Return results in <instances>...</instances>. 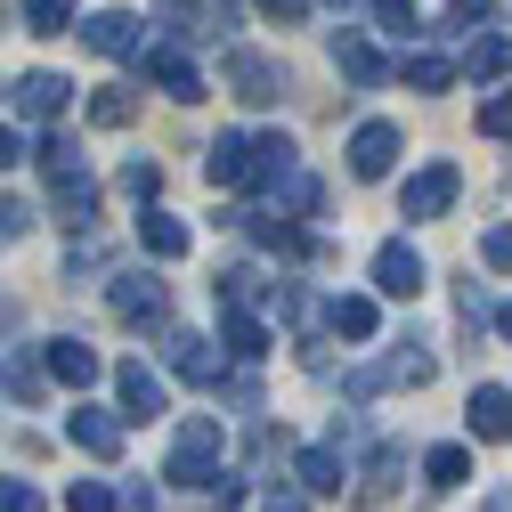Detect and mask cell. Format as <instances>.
Masks as SVG:
<instances>
[{
    "label": "cell",
    "instance_id": "obj_27",
    "mask_svg": "<svg viewBox=\"0 0 512 512\" xmlns=\"http://www.w3.org/2000/svg\"><path fill=\"white\" fill-rule=\"evenodd\" d=\"M399 74H407V90H431V98H439V90H456V66H447V57H407Z\"/></svg>",
    "mask_w": 512,
    "mask_h": 512
},
{
    "label": "cell",
    "instance_id": "obj_34",
    "mask_svg": "<svg viewBox=\"0 0 512 512\" xmlns=\"http://www.w3.org/2000/svg\"><path fill=\"white\" fill-rule=\"evenodd\" d=\"M0 512H41V488L33 480H0Z\"/></svg>",
    "mask_w": 512,
    "mask_h": 512
},
{
    "label": "cell",
    "instance_id": "obj_29",
    "mask_svg": "<svg viewBox=\"0 0 512 512\" xmlns=\"http://www.w3.org/2000/svg\"><path fill=\"white\" fill-rule=\"evenodd\" d=\"M431 374H439V366H431L423 350H399L391 366H382V382H407V391H423V382H431Z\"/></svg>",
    "mask_w": 512,
    "mask_h": 512
},
{
    "label": "cell",
    "instance_id": "obj_36",
    "mask_svg": "<svg viewBox=\"0 0 512 512\" xmlns=\"http://www.w3.org/2000/svg\"><path fill=\"white\" fill-rule=\"evenodd\" d=\"M374 17L391 25V33H415V0H374Z\"/></svg>",
    "mask_w": 512,
    "mask_h": 512
},
{
    "label": "cell",
    "instance_id": "obj_32",
    "mask_svg": "<svg viewBox=\"0 0 512 512\" xmlns=\"http://www.w3.org/2000/svg\"><path fill=\"white\" fill-rule=\"evenodd\" d=\"M155 187H163V171H155V163H122V196L155 204Z\"/></svg>",
    "mask_w": 512,
    "mask_h": 512
},
{
    "label": "cell",
    "instance_id": "obj_28",
    "mask_svg": "<svg viewBox=\"0 0 512 512\" xmlns=\"http://www.w3.org/2000/svg\"><path fill=\"white\" fill-rule=\"evenodd\" d=\"M25 33H74V0H25Z\"/></svg>",
    "mask_w": 512,
    "mask_h": 512
},
{
    "label": "cell",
    "instance_id": "obj_40",
    "mask_svg": "<svg viewBox=\"0 0 512 512\" xmlns=\"http://www.w3.org/2000/svg\"><path fill=\"white\" fill-rule=\"evenodd\" d=\"M17 155H25V139H17V131H0V171H9Z\"/></svg>",
    "mask_w": 512,
    "mask_h": 512
},
{
    "label": "cell",
    "instance_id": "obj_14",
    "mask_svg": "<svg viewBox=\"0 0 512 512\" xmlns=\"http://www.w3.org/2000/svg\"><path fill=\"white\" fill-rule=\"evenodd\" d=\"M293 480H301V496H342V447H301L293 456Z\"/></svg>",
    "mask_w": 512,
    "mask_h": 512
},
{
    "label": "cell",
    "instance_id": "obj_1",
    "mask_svg": "<svg viewBox=\"0 0 512 512\" xmlns=\"http://www.w3.org/2000/svg\"><path fill=\"white\" fill-rule=\"evenodd\" d=\"M41 171H49V196H57V212H66V228H90L98 220V179H90L82 147L74 139H49L41 147Z\"/></svg>",
    "mask_w": 512,
    "mask_h": 512
},
{
    "label": "cell",
    "instance_id": "obj_12",
    "mask_svg": "<svg viewBox=\"0 0 512 512\" xmlns=\"http://www.w3.org/2000/svg\"><path fill=\"white\" fill-rule=\"evenodd\" d=\"M114 317H122V326H163V285L155 277H114Z\"/></svg>",
    "mask_w": 512,
    "mask_h": 512
},
{
    "label": "cell",
    "instance_id": "obj_26",
    "mask_svg": "<svg viewBox=\"0 0 512 512\" xmlns=\"http://www.w3.org/2000/svg\"><path fill=\"white\" fill-rule=\"evenodd\" d=\"M220 342H228L236 358H261V350H269V326H261V317H244V309H236L228 326H220Z\"/></svg>",
    "mask_w": 512,
    "mask_h": 512
},
{
    "label": "cell",
    "instance_id": "obj_15",
    "mask_svg": "<svg viewBox=\"0 0 512 512\" xmlns=\"http://www.w3.org/2000/svg\"><path fill=\"white\" fill-rule=\"evenodd\" d=\"M41 366H49V382H74V391H90V382H98V350H90V342H49Z\"/></svg>",
    "mask_w": 512,
    "mask_h": 512
},
{
    "label": "cell",
    "instance_id": "obj_2",
    "mask_svg": "<svg viewBox=\"0 0 512 512\" xmlns=\"http://www.w3.org/2000/svg\"><path fill=\"white\" fill-rule=\"evenodd\" d=\"M163 480H171V488H212V480H220V423H212V415H196V423L179 431Z\"/></svg>",
    "mask_w": 512,
    "mask_h": 512
},
{
    "label": "cell",
    "instance_id": "obj_4",
    "mask_svg": "<svg viewBox=\"0 0 512 512\" xmlns=\"http://www.w3.org/2000/svg\"><path fill=\"white\" fill-rule=\"evenodd\" d=\"M228 90H236L244 106H277V98H285V66L261 57V49H236V57H228Z\"/></svg>",
    "mask_w": 512,
    "mask_h": 512
},
{
    "label": "cell",
    "instance_id": "obj_19",
    "mask_svg": "<svg viewBox=\"0 0 512 512\" xmlns=\"http://www.w3.org/2000/svg\"><path fill=\"white\" fill-rule=\"evenodd\" d=\"M66 98H74L66 74H25V82H17V114H41V122H49V114H66Z\"/></svg>",
    "mask_w": 512,
    "mask_h": 512
},
{
    "label": "cell",
    "instance_id": "obj_22",
    "mask_svg": "<svg viewBox=\"0 0 512 512\" xmlns=\"http://www.w3.org/2000/svg\"><path fill=\"white\" fill-rule=\"evenodd\" d=\"M464 74H472V82H496V74H512V41H504V33H480V41L464 49Z\"/></svg>",
    "mask_w": 512,
    "mask_h": 512
},
{
    "label": "cell",
    "instance_id": "obj_9",
    "mask_svg": "<svg viewBox=\"0 0 512 512\" xmlns=\"http://www.w3.org/2000/svg\"><path fill=\"white\" fill-rule=\"evenodd\" d=\"M374 285L391 293V301H415V293H423V252H415V244H382V252H374Z\"/></svg>",
    "mask_w": 512,
    "mask_h": 512
},
{
    "label": "cell",
    "instance_id": "obj_16",
    "mask_svg": "<svg viewBox=\"0 0 512 512\" xmlns=\"http://www.w3.org/2000/svg\"><path fill=\"white\" fill-rule=\"evenodd\" d=\"M171 374L179 382H220V350L204 334H171Z\"/></svg>",
    "mask_w": 512,
    "mask_h": 512
},
{
    "label": "cell",
    "instance_id": "obj_37",
    "mask_svg": "<svg viewBox=\"0 0 512 512\" xmlns=\"http://www.w3.org/2000/svg\"><path fill=\"white\" fill-rule=\"evenodd\" d=\"M204 496H212V512H244V488H236V480H212Z\"/></svg>",
    "mask_w": 512,
    "mask_h": 512
},
{
    "label": "cell",
    "instance_id": "obj_23",
    "mask_svg": "<svg viewBox=\"0 0 512 512\" xmlns=\"http://www.w3.org/2000/svg\"><path fill=\"white\" fill-rule=\"evenodd\" d=\"M423 480H431V488H464V480H472V447H456V439L431 447V456H423Z\"/></svg>",
    "mask_w": 512,
    "mask_h": 512
},
{
    "label": "cell",
    "instance_id": "obj_5",
    "mask_svg": "<svg viewBox=\"0 0 512 512\" xmlns=\"http://www.w3.org/2000/svg\"><path fill=\"white\" fill-rule=\"evenodd\" d=\"M114 391H122V423L163 415V374H155L147 358H122V366H114Z\"/></svg>",
    "mask_w": 512,
    "mask_h": 512
},
{
    "label": "cell",
    "instance_id": "obj_25",
    "mask_svg": "<svg viewBox=\"0 0 512 512\" xmlns=\"http://www.w3.org/2000/svg\"><path fill=\"white\" fill-rule=\"evenodd\" d=\"M399 472H407V464H399V447H374V464H366L358 496H366V504H382V496H399Z\"/></svg>",
    "mask_w": 512,
    "mask_h": 512
},
{
    "label": "cell",
    "instance_id": "obj_35",
    "mask_svg": "<svg viewBox=\"0 0 512 512\" xmlns=\"http://www.w3.org/2000/svg\"><path fill=\"white\" fill-rule=\"evenodd\" d=\"M480 252H488V269H504V277H512V220H504V228H488V244H480Z\"/></svg>",
    "mask_w": 512,
    "mask_h": 512
},
{
    "label": "cell",
    "instance_id": "obj_11",
    "mask_svg": "<svg viewBox=\"0 0 512 512\" xmlns=\"http://www.w3.org/2000/svg\"><path fill=\"white\" fill-rule=\"evenodd\" d=\"M74 33H82L98 57H139V17H131V9H98V17L74 25Z\"/></svg>",
    "mask_w": 512,
    "mask_h": 512
},
{
    "label": "cell",
    "instance_id": "obj_38",
    "mask_svg": "<svg viewBox=\"0 0 512 512\" xmlns=\"http://www.w3.org/2000/svg\"><path fill=\"white\" fill-rule=\"evenodd\" d=\"M261 17H277V25H301V17H309V0H261Z\"/></svg>",
    "mask_w": 512,
    "mask_h": 512
},
{
    "label": "cell",
    "instance_id": "obj_41",
    "mask_svg": "<svg viewBox=\"0 0 512 512\" xmlns=\"http://www.w3.org/2000/svg\"><path fill=\"white\" fill-rule=\"evenodd\" d=\"M456 17H464V25H480V17H488V0H456Z\"/></svg>",
    "mask_w": 512,
    "mask_h": 512
},
{
    "label": "cell",
    "instance_id": "obj_13",
    "mask_svg": "<svg viewBox=\"0 0 512 512\" xmlns=\"http://www.w3.org/2000/svg\"><path fill=\"white\" fill-rule=\"evenodd\" d=\"M334 66H342L358 90H382V82H391V66H382V49H374L366 33H334Z\"/></svg>",
    "mask_w": 512,
    "mask_h": 512
},
{
    "label": "cell",
    "instance_id": "obj_7",
    "mask_svg": "<svg viewBox=\"0 0 512 512\" xmlns=\"http://www.w3.org/2000/svg\"><path fill=\"white\" fill-rule=\"evenodd\" d=\"M391 163H399V131L391 122H358L350 131V179H391Z\"/></svg>",
    "mask_w": 512,
    "mask_h": 512
},
{
    "label": "cell",
    "instance_id": "obj_6",
    "mask_svg": "<svg viewBox=\"0 0 512 512\" xmlns=\"http://www.w3.org/2000/svg\"><path fill=\"white\" fill-rule=\"evenodd\" d=\"M66 439L82 447V456L114 464V456H122V415H106V407H90V399H82V407L66 415Z\"/></svg>",
    "mask_w": 512,
    "mask_h": 512
},
{
    "label": "cell",
    "instance_id": "obj_8",
    "mask_svg": "<svg viewBox=\"0 0 512 512\" xmlns=\"http://www.w3.org/2000/svg\"><path fill=\"white\" fill-rule=\"evenodd\" d=\"M139 74H147L155 90H171L179 106H187V98H204V82H196V66H187V49H147V41H139Z\"/></svg>",
    "mask_w": 512,
    "mask_h": 512
},
{
    "label": "cell",
    "instance_id": "obj_3",
    "mask_svg": "<svg viewBox=\"0 0 512 512\" xmlns=\"http://www.w3.org/2000/svg\"><path fill=\"white\" fill-rule=\"evenodd\" d=\"M456 187H464L456 163H423V171L399 187V220H439L447 204H456Z\"/></svg>",
    "mask_w": 512,
    "mask_h": 512
},
{
    "label": "cell",
    "instance_id": "obj_30",
    "mask_svg": "<svg viewBox=\"0 0 512 512\" xmlns=\"http://www.w3.org/2000/svg\"><path fill=\"white\" fill-rule=\"evenodd\" d=\"M66 512H114V488L106 480H74L66 488Z\"/></svg>",
    "mask_w": 512,
    "mask_h": 512
},
{
    "label": "cell",
    "instance_id": "obj_31",
    "mask_svg": "<svg viewBox=\"0 0 512 512\" xmlns=\"http://www.w3.org/2000/svg\"><path fill=\"white\" fill-rule=\"evenodd\" d=\"M17 236H33V204L25 196H0V244H17Z\"/></svg>",
    "mask_w": 512,
    "mask_h": 512
},
{
    "label": "cell",
    "instance_id": "obj_20",
    "mask_svg": "<svg viewBox=\"0 0 512 512\" xmlns=\"http://www.w3.org/2000/svg\"><path fill=\"white\" fill-rule=\"evenodd\" d=\"M139 244L155 252V261H179L196 236H187V220H171V212H139Z\"/></svg>",
    "mask_w": 512,
    "mask_h": 512
},
{
    "label": "cell",
    "instance_id": "obj_18",
    "mask_svg": "<svg viewBox=\"0 0 512 512\" xmlns=\"http://www.w3.org/2000/svg\"><path fill=\"white\" fill-rule=\"evenodd\" d=\"M472 439H512V391H496V382H488V391H472Z\"/></svg>",
    "mask_w": 512,
    "mask_h": 512
},
{
    "label": "cell",
    "instance_id": "obj_33",
    "mask_svg": "<svg viewBox=\"0 0 512 512\" xmlns=\"http://www.w3.org/2000/svg\"><path fill=\"white\" fill-rule=\"evenodd\" d=\"M480 131H488V139H512V90H496V98L480 106Z\"/></svg>",
    "mask_w": 512,
    "mask_h": 512
},
{
    "label": "cell",
    "instance_id": "obj_24",
    "mask_svg": "<svg viewBox=\"0 0 512 512\" xmlns=\"http://www.w3.org/2000/svg\"><path fill=\"white\" fill-rule=\"evenodd\" d=\"M90 122H98V131H131V122H139V90H98Z\"/></svg>",
    "mask_w": 512,
    "mask_h": 512
},
{
    "label": "cell",
    "instance_id": "obj_10",
    "mask_svg": "<svg viewBox=\"0 0 512 512\" xmlns=\"http://www.w3.org/2000/svg\"><path fill=\"white\" fill-rule=\"evenodd\" d=\"M204 179H212V187H252V139H244V131H220V139L204 147Z\"/></svg>",
    "mask_w": 512,
    "mask_h": 512
},
{
    "label": "cell",
    "instance_id": "obj_42",
    "mask_svg": "<svg viewBox=\"0 0 512 512\" xmlns=\"http://www.w3.org/2000/svg\"><path fill=\"white\" fill-rule=\"evenodd\" d=\"M496 326H504V342H512V301H504V309H496Z\"/></svg>",
    "mask_w": 512,
    "mask_h": 512
},
{
    "label": "cell",
    "instance_id": "obj_43",
    "mask_svg": "<svg viewBox=\"0 0 512 512\" xmlns=\"http://www.w3.org/2000/svg\"><path fill=\"white\" fill-rule=\"evenodd\" d=\"M0 25H9V0H0Z\"/></svg>",
    "mask_w": 512,
    "mask_h": 512
},
{
    "label": "cell",
    "instance_id": "obj_44",
    "mask_svg": "<svg viewBox=\"0 0 512 512\" xmlns=\"http://www.w3.org/2000/svg\"><path fill=\"white\" fill-rule=\"evenodd\" d=\"M334 9H350V0H334Z\"/></svg>",
    "mask_w": 512,
    "mask_h": 512
},
{
    "label": "cell",
    "instance_id": "obj_17",
    "mask_svg": "<svg viewBox=\"0 0 512 512\" xmlns=\"http://www.w3.org/2000/svg\"><path fill=\"white\" fill-rule=\"evenodd\" d=\"M0 391H9L17 407H33V399L49 391V366H41L33 350H17V358H0Z\"/></svg>",
    "mask_w": 512,
    "mask_h": 512
},
{
    "label": "cell",
    "instance_id": "obj_39",
    "mask_svg": "<svg viewBox=\"0 0 512 512\" xmlns=\"http://www.w3.org/2000/svg\"><path fill=\"white\" fill-rule=\"evenodd\" d=\"M261 512H309V504H301L293 488H277V480H269V496H261Z\"/></svg>",
    "mask_w": 512,
    "mask_h": 512
},
{
    "label": "cell",
    "instance_id": "obj_21",
    "mask_svg": "<svg viewBox=\"0 0 512 512\" xmlns=\"http://www.w3.org/2000/svg\"><path fill=\"white\" fill-rule=\"evenodd\" d=\"M326 326L350 334V342H366V334H374V301H366V293H334V301H326Z\"/></svg>",
    "mask_w": 512,
    "mask_h": 512
}]
</instances>
